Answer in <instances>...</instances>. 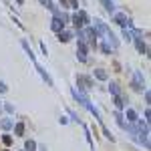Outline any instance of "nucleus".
<instances>
[{
	"label": "nucleus",
	"instance_id": "f03ea898",
	"mask_svg": "<svg viewBox=\"0 0 151 151\" xmlns=\"http://www.w3.org/2000/svg\"><path fill=\"white\" fill-rule=\"evenodd\" d=\"M97 77H99V79H101V81H103V79H107V75H105L103 70H97Z\"/></svg>",
	"mask_w": 151,
	"mask_h": 151
},
{
	"label": "nucleus",
	"instance_id": "f257e3e1",
	"mask_svg": "<svg viewBox=\"0 0 151 151\" xmlns=\"http://www.w3.org/2000/svg\"><path fill=\"white\" fill-rule=\"evenodd\" d=\"M2 141H4V145H10V143H12V139L8 137V135H4V137H2Z\"/></svg>",
	"mask_w": 151,
	"mask_h": 151
},
{
	"label": "nucleus",
	"instance_id": "7ed1b4c3",
	"mask_svg": "<svg viewBox=\"0 0 151 151\" xmlns=\"http://www.w3.org/2000/svg\"><path fill=\"white\" fill-rule=\"evenodd\" d=\"M22 131H24V125H16V133L18 135H22Z\"/></svg>",
	"mask_w": 151,
	"mask_h": 151
},
{
	"label": "nucleus",
	"instance_id": "39448f33",
	"mask_svg": "<svg viewBox=\"0 0 151 151\" xmlns=\"http://www.w3.org/2000/svg\"><path fill=\"white\" fill-rule=\"evenodd\" d=\"M60 40H63V42H67V40H69V35H67V32H63V35H60Z\"/></svg>",
	"mask_w": 151,
	"mask_h": 151
},
{
	"label": "nucleus",
	"instance_id": "20e7f679",
	"mask_svg": "<svg viewBox=\"0 0 151 151\" xmlns=\"http://www.w3.org/2000/svg\"><path fill=\"white\" fill-rule=\"evenodd\" d=\"M26 149L32 151V149H35V143H32V141H28V143H26Z\"/></svg>",
	"mask_w": 151,
	"mask_h": 151
}]
</instances>
